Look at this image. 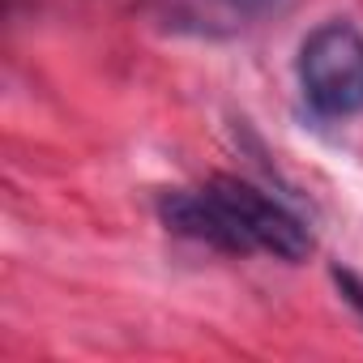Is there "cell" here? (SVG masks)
<instances>
[{
	"mask_svg": "<svg viewBox=\"0 0 363 363\" xmlns=\"http://www.w3.org/2000/svg\"><path fill=\"white\" fill-rule=\"evenodd\" d=\"M333 278H337V286H342V295H346V299H350V303H354V308L363 312V282H359L354 274H342V269H337Z\"/></svg>",
	"mask_w": 363,
	"mask_h": 363,
	"instance_id": "277c9868",
	"label": "cell"
},
{
	"mask_svg": "<svg viewBox=\"0 0 363 363\" xmlns=\"http://www.w3.org/2000/svg\"><path fill=\"white\" fill-rule=\"evenodd\" d=\"M299 90L325 120L363 111V35L350 22L316 26L299 48Z\"/></svg>",
	"mask_w": 363,
	"mask_h": 363,
	"instance_id": "7a4b0ae2",
	"label": "cell"
},
{
	"mask_svg": "<svg viewBox=\"0 0 363 363\" xmlns=\"http://www.w3.org/2000/svg\"><path fill=\"white\" fill-rule=\"evenodd\" d=\"M227 9H235V13H244V18H261V13H274V9H282L286 0H223Z\"/></svg>",
	"mask_w": 363,
	"mask_h": 363,
	"instance_id": "3957f363",
	"label": "cell"
},
{
	"mask_svg": "<svg viewBox=\"0 0 363 363\" xmlns=\"http://www.w3.org/2000/svg\"><path fill=\"white\" fill-rule=\"evenodd\" d=\"M162 223L218 252H269L278 261H303L312 252V231L274 197L257 193L244 179L218 175L197 193H167L158 201Z\"/></svg>",
	"mask_w": 363,
	"mask_h": 363,
	"instance_id": "6da1fadb",
	"label": "cell"
}]
</instances>
